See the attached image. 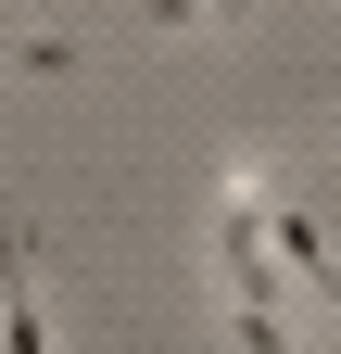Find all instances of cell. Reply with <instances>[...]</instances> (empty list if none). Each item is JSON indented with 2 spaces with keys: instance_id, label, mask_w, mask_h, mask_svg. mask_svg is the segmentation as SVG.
I'll use <instances>...</instances> for the list:
<instances>
[{
  "instance_id": "6da1fadb",
  "label": "cell",
  "mask_w": 341,
  "mask_h": 354,
  "mask_svg": "<svg viewBox=\"0 0 341 354\" xmlns=\"http://www.w3.org/2000/svg\"><path fill=\"white\" fill-rule=\"evenodd\" d=\"M0 354H51V317H38V241L0 203Z\"/></svg>"
},
{
  "instance_id": "7a4b0ae2",
  "label": "cell",
  "mask_w": 341,
  "mask_h": 354,
  "mask_svg": "<svg viewBox=\"0 0 341 354\" xmlns=\"http://www.w3.org/2000/svg\"><path fill=\"white\" fill-rule=\"evenodd\" d=\"M76 64H89V38H76V26H26L13 51H0V76H76Z\"/></svg>"
}]
</instances>
